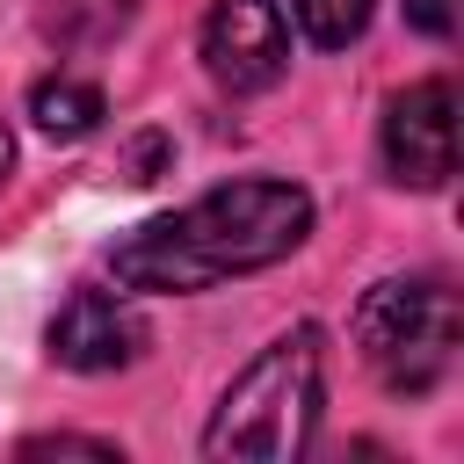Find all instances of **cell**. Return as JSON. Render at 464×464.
<instances>
[{
	"label": "cell",
	"mask_w": 464,
	"mask_h": 464,
	"mask_svg": "<svg viewBox=\"0 0 464 464\" xmlns=\"http://www.w3.org/2000/svg\"><path fill=\"white\" fill-rule=\"evenodd\" d=\"M312 232V196L297 181H225L138 232H123L109 246V276L116 290H152V297H181V290H210L225 276H254L283 254H297Z\"/></svg>",
	"instance_id": "6da1fadb"
},
{
	"label": "cell",
	"mask_w": 464,
	"mask_h": 464,
	"mask_svg": "<svg viewBox=\"0 0 464 464\" xmlns=\"http://www.w3.org/2000/svg\"><path fill=\"white\" fill-rule=\"evenodd\" d=\"M319 399H326V341L319 326H290L225 384L203 428V457H268V464L304 457L319 428Z\"/></svg>",
	"instance_id": "7a4b0ae2"
},
{
	"label": "cell",
	"mask_w": 464,
	"mask_h": 464,
	"mask_svg": "<svg viewBox=\"0 0 464 464\" xmlns=\"http://www.w3.org/2000/svg\"><path fill=\"white\" fill-rule=\"evenodd\" d=\"M464 341V312L450 276H384L362 312H355V348L362 370L392 392V399H428Z\"/></svg>",
	"instance_id": "3957f363"
},
{
	"label": "cell",
	"mask_w": 464,
	"mask_h": 464,
	"mask_svg": "<svg viewBox=\"0 0 464 464\" xmlns=\"http://www.w3.org/2000/svg\"><path fill=\"white\" fill-rule=\"evenodd\" d=\"M290 65V14L276 0H210L203 14V72L225 94H261Z\"/></svg>",
	"instance_id": "277c9868"
},
{
	"label": "cell",
	"mask_w": 464,
	"mask_h": 464,
	"mask_svg": "<svg viewBox=\"0 0 464 464\" xmlns=\"http://www.w3.org/2000/svg\"><path fill=\"white\" fill-rule=\"evenodd\" d=\"M384 174L399 188H442L457 174V94L450 80H413L384 109Z\"/></svg>",
	"instance_id": "5b68a950"
},
{
	"label": "cell",
	"mask_w": 464,
	"mask_h": 464,
	"mask_svg": "<svg viewBox=\"0 0 464 464\" xmlns=\"http://www.w3.org/2000/svg\"><path fill=\"white\" fill-rule=\"evenodd\" d=\"M138 348H145V319L130 312L123 290H72L51 319V355L80 377L123 370V362H138Z\"/></svg>",
	"instance_id": "8992f818"
},
{
	"label": "cell",
	"mask_w": 464,
	"mask_h": 464,
	"mask_svg": "<svg viewBox=\"0 0 464 464\" xmlns=\"http://www.w3.org/2000/svg\"><path fill=\"white\" fill-rule=\"evenodd\" d=\"M130 14H138V0H44L36 22L58 51H102L130 29Z\"/></svg>",
	"instance_id": "52a82bcc"
},
{
	"label": "cell",
	"mask_w": 464,
	"mask_h": 464,
	"mask_svg": "<svg viewBox=\"0 0 464 464\" xmlns=\"http://www.w3.org/2000/svg\"><path fill=\"white\" fill-rule=\"evenodd\" d=\"M29 116H36L44 138H87L102 123V87L80 80V72H51V80L29 87Z\"/></svg>",
	"instance_id": "ba28073f"
},
{
	"label": "cell",
	"mask_w": 464,
	"mask_h": 464,
	"mask_svg": "<svg viewBox=\"0 0 464 464\" xmlns=\"http://www.w3.org/2000/svg\"><path fill=\"white\" fill-rule=\"evenodd\" d=\"M319 51H341V44H355L362 29H370V7L377 0H276Z\"/></svg>",
	"instance_id": "9c48e42d"
},
{
	"label": "cell",
	"mask_w": 464,
	"mask_h": 464,
	"mask_svg": "<svg viewBox=\"0 0 464 464\" xmlns=\"http://www.w3.org/2000/svg\"><path fill=\"white\" fill-rule=\"evenodd\" d=\"M22 457H123V450L102 442V435H29Z\"/></svg>",
	"instance_id": "30bf717a"
},
{
	"label": "cell",
	"mask_w": 464,
	"mask_h": 464,
	"mask_svg": "<svg viewBox=\"0 0 464 464\" xmlns=\"http://www.w3.org/2000/svg\"><path fill=\"white\" fill-rule=\"evenodd\" d=\"M406 22L420 36H450L457 29V0H406Z\"/></svg>",
	"instance_id": "8fae6325"
},
{
	"label": "cell",
	"mask_w": 464,
	"mask_h": 464,
	"mask_svg": "<svg viewBox=\"0 0 464 464\" xmlns=\"http://www.w3.org/2000/svg\"><path fill=\"white\" fill-rule=\"evenodd\" d=\"M7 167H14V138H7V123H0V181H7Z\"/></svg>",
	"instance_id": "7c38bea8"
}]
</instances>
